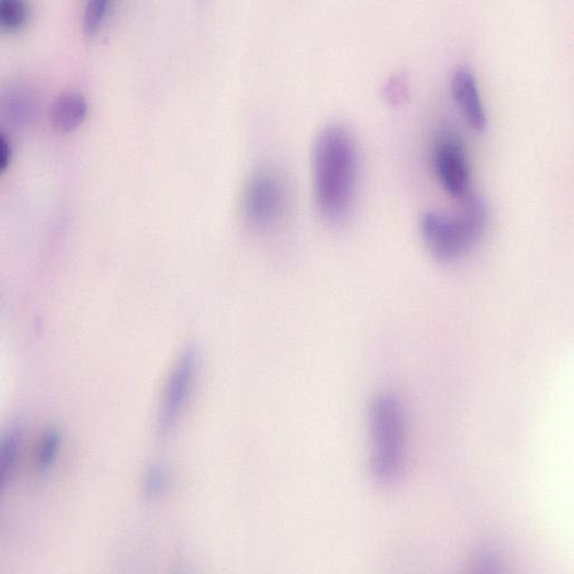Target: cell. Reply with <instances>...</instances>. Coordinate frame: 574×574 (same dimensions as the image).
Listing matches in <instances>:
<instances>
[{"label":"cell","instance_id":"cell-1","mask_svg":"<svg viewBox=\"0 0 574 574\" xmlns=\"http://www.w3.org/2000/svg\"><path fill=\"white\" fill-rule=\"evenodd\" d=\"M311 173L318 215L330 225L346 223L355 206L359 181V152L349 129L331 125L317 135Z\"/></svg>","mask_w":574,"mask_h":574},{"label":"cell","instance_id":"cell-2","mask_svg":"<svg viewBox=\"0 0 574 574\" xmlns=\"http://www.w3.org/2000/svg\"><path fill=\"white\" fill-rule=\"evenodd\" d=\"M488 217L487 203L473 196L463 201L458 212L424 214L420 219L421 237L431 257L438 262H458L482 240Z\"/></svg>","mask_w":574,"mask_h":574},{"label":"cell","instance_id":"cell-3","mask_svg":"<svg viewBox=\"0 0 574 574\" xmlns=\"http://www.w3.org/2000/svg\"><path fill=\"white\" fill-rule=\"evenodd\" d=\"M370 468L380 485H392L404 474L407 458V419L404 406L396 396L381 394L369 409Z\"/></svg>","mask_w":574,"mask_h":574},{"label":"cell","instance_id":"cell-4","mask_svg":"<svg viewBox=\"0 0 574 574\" xmlns=\"http://www.w3.org/2000/svg\"><path fill=\"white\" fill-rule=\"evenodd\" d=\"M287 200L286 180L277 171H255L249 176L243 194L245 218L255 228L271 229L286 216Z\"/></svg>","mask_w":574,"mask_h":574},{"label":"cell","instance_id":"cell-5","mask_svg":"<svg viewBox=\"0 0 574 574\" xmlns=\"http://www.w3.org/2000/svg\"><path fill=\"white\" fill-rule=\"evenodd\" d=\"M434 168L441 186L460 201L473 197L468 151L463 137L454 130L440 132L435 142Z\"/></svg>","mask_w":574,"mask_h":574},{"label":"cell","instance_id":"cell-6","mask_svg":"<svg viewBox=\"0 0 574 574\" xmlns=\"http://www.w3.org/2000/svg\"><path fill=\"white\" fill-rule=\"evenodd\" d=\"M199 357L197 349L188 347L176 360L166 381L161 405L159 429L168 434L175 428L188 405L197 378Z\"/></svg>","mask_w":574,"mask_h":574},{"label":"cell","instance_id":"cell-7","mask_svg":"<svg viewBox=\"0 0 574 574\" xmlns=\"http://www.w3.org/2000/svg\"><path fill=\"white\" fill-rule=\"evenodd\" d=\"M451 91L470 126L478 131L485 130L488 126L487 113L480 99L478 82L468 68H459L455 72Z\"/></svg>","mask_w":574,"mask_h":574},{"label":"cell","instance_id":"cell-8","mask_svg":"<svg viewBox=\"0 0 574 574\" xmlns=\"http://www.w3.org/2000/svg\"><path fill=\"white\" fill-rule=\"evenodd\" d=\"M87 113L88 105L85 96L80 93H64L53 102L51 125L60 134H71L83 125Z\"/></svg>","mask_w":574,"mask_h":574},{"label":"cell","instance_id":"cell-9","mask_svg":"<svg viewBox=\"0 0 574 574\" xmlns=\"http://www.w3.org/2000/svg\"><path fill=\"white\" fill-rule=\"evenodd\" d=\"M22 443V431L18 427H13L4 436L2 445V487L5 488L12 479L18 459L19 448Z\"/></svg>","mask_w":574,"mask_h":574},{"label":"cell","instance_id":"cell-10","mask_svg":"<svg viewBox=\"0 0 574 574\" xmlns=\"http://www.w3.org/2000/svg\"><path fill=\"white\" fill-rule=\"evenodd\" d=\"M27 7L17 0H3L0 3V26L6 32L17 31L25 25Z\"/></svg>","mask_w":574,"mask_h":574},{"label":"cell","instance_id":"cell-11","mask_svg":"<svg viewBox=\"0 0 574 574\" xmlns=\"http://www.w3.org/2000/svg\"><path fill=\"white\" fill-rule=\"evenodd\" d=\"M62 436L57 429L47 430L39 445L37 466L39 472L47 473L60 451Z\"/></svg>","mask_w":574,"mask_h":574},{"label":"cell","instance_id":"cell-12","mask_svg":"<svg viewBox=\"0 0 574 574\" xmlns=\"http://www.w3.org/2000/svg\"><path fill=\"white\" fill-rule=\"evenodd\" d=\"M111 2L106 0H93L86 5L83 16V31L87 36H95L105 24L112 7Z\"/></svg>","mask_w":574,"mask_h":574},{"label":"cell","instance_id":"cell-13","mask_svg":"<svg viewBox=\"0 0 574 574\" xmlns=\"http://www.w3.org/2000/svg\"><path fill=\"white\" fill-rule=\"evenodd\" d=\"M474 566L478 572H499L503 570L502 557L497 549L485 546L476 553Z\"/></svg>","mask_w":574,"mask_h":574},{"label":"cell","instance_id":"cell-14","mask_svg":"<svg viewBox=\"0 0 574 574\" xmlns=\"http://www.w3.org/2000/svg\"><path fill=\"white\" fill-rule=\"evenodd\" d=\"M166 483H168V475H166V469L158 465L152 466L146 476V494L150 498H158L164 492Z\"/></svg>","mask_w":574,"mask_h":574},{"label":"cell","instance_id":"cell-15","mask_svg":"<svg viewBox=\"0 0 574 574\" xmlns=\"http://www.w3.org/2000/svg\"><path fill=\"white\" fill-rule=\"evenodd\" d=\"M13 155V149L11 142H9L8 137L5 135L0 136V170L4 171L8 168L9 164H11Z\"/></svg>","mask_w":574,"mask_h":574},{"label":"cell","instance_id":"cell-16","mask_svg":"<svg viewBox=\"0 0 574 574\" xmlns=\"http://www.w3.org/2000/svg\"><path fill=\"white\" fill-rule=\"evenodd\" d=\"M402 91H404V86H402L401 81L397 80V78L388 87V93H390L391 99H396V101H399L402 96Z\"/></svg>","mask_w":574,"mask_h":574}]
</instances>
